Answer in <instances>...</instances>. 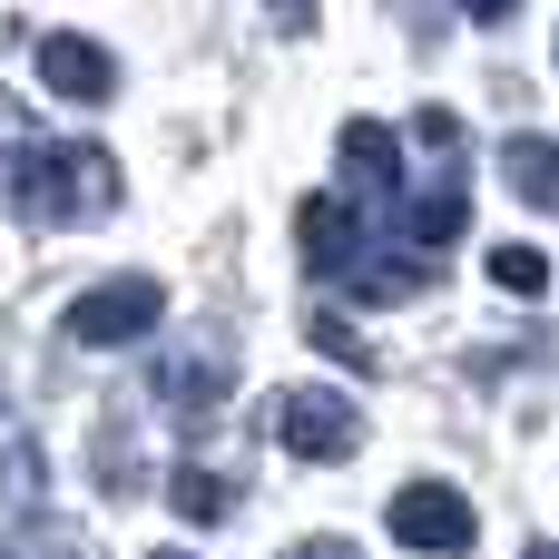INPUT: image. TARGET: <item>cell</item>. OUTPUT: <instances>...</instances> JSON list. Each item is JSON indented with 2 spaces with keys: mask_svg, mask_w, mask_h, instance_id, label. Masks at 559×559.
<instances>
[{
  "mask_svg": "<svg viewBox=\"0 0 559 559\" xmlns=\"http://www.w3.org/2000/svg\"><path fill=\"white\" fill-rule=\"evenodd\" d=\"M157 393H167V403H216V393H226V354H197V364H157Z\"/></svg>",
  "mask_w": 559,
  "mask_h": 559,
  "instance_id": "5bb4252c",
  "label": "cell"
},
{
  "mask_svg": "<svg viewBox=\"0 0 559 559\" xmlns=\"http://www.w3.org/2000/svg\"><path fill=\"white\" fill-rule=\"evenodd\" d=\"M285 559H364V550H354V540H295Z\"/></svg>",
  "mask_w": 559,
  "mask_h": 559,
  "instance_id": "9a60e30c",
  "label": "cell"
},
{
  "mask_svg": "<svg viewBox=\"0 0 559 559\" xmlns=\"http://www.w3.org/2000/svg\"><path fill=\"white\" fill-rule=\"evenodd\" d=\"M334 157H344V177H364L373 197H403V147H393L383 118H354V128L334 138Z\"/></svg>",
  "mask_w": 559,
  "mask_h": 559,
  "instance_id": "52a82bcc",
  "label": "cell"
},
{
  "mask_svg": "<svg viewBox=\"0 0 559 559\" xmlns=\"http://www.w3.org/2000/svg\"><path fill=\"white\" fill-rule=\"evenodd\" d=\"M39 79L59 88V98H79V108H98L108 88H118V59L88 39V29H39Z\"/></svg>",
  "mask_w": 559,
  "mask_h": 559,
  "instance_id": "5b68a950",
  "label": "cell"
},
{
  "mask_svg": "<svg viewBox=\"0 0 559 559\" xmlns=\"http://www.w3.org/2000/svg\"><path fill=\"white\" fill-rule=\"evenodd\" d=\"M501 177L521 187V206H559V157H550V138H501Z\"/></svg>",
  "mask_w": 559,
  "mask_h": 559,
  "instance_id": "9c48e42d",
  "label": "cell"
},
{
  "mask_svg": "<svg viewBox=\"0 0 559 559\" xmlns=\"http://www.w3.org/2000/svg\"><path fill=\"white\" fill-rule=\"evenodd\" d=\"M157 559H177V550H157Z\"/></svg>",
  "mask_w": 559,
  "mask_h": 559,
  "instance_id": "ac0fdd59",
  "label": "cell"
},
{
  "mask_svg": "<svg viewBox=\"0 0 559 559\" xmlns=\"http://www.w3.org/2000/svg\"><path fill=\"white\" fill-rule=\"evenodd\" d=\"M462 10H472V20H511L521 0H462Z\"/></svg>",
  "mask_w": 559,
  "mask_h": 559,
  "instance_id": "e0dca14e",
  "label": "cell"
},
{
  "mask_svg": "<svg viewBox=\"0 0 559 559\" xmlns=\"http://www.w3.org/2000/svg\"><path fill=\"white\" fill-rule=\"evenodd\" d=\"M403 226H413L423 246H452V236L472 226V197H462V177H442V187H423V206L403 197Z\"/></svg>",
  "mask_w": 559,
  "mask_h": 559,
  "instance_id": "30bf717a",
  "label": "cell"
},
{
  "mask_svg": "<svg viewBox=\"0 0 559 559\" xmlns=\"http://www.w3.org/2000/svg\"><path fill=\"white\" fill-rule=\"evenodd\" d=\"M491 285H501V295H521V305H540L550 255H540V246H491Z\"/></svg>",
  "mask_w": 559,
  "mask_h": 559,
  "instance_id": "4fadbf2b",
  "label": "cell"
},
{
  "mask_svg": "<svg viewBox=\"0 0 559 559\" xmlns=\"http://www.w3.org/2000/svg\"><path fill=\"white\" fill-rule=\"evenodd\" d=\"M334 275H344V295H364V305H403V295H423V285H432L423 246H413V255H403V246H383V255H364V246H354Z\"/></svg>",
  "mask_w": 559,
  "mask_h": 559,
  "instance_id": "8992f818",
  "label": "cell"
},
{
  "mask_svg": "<svg viewBox=\"0 0 559 559\" xmlns=\"http://www.w3.org/2000/svg\"><path fill=\"white\" fill-rule=\"evenodd\" d=\"M295 236H305V265H314V275H334V265H344V255L364 246V216H354L344 197H305Z\"/></svg>",
  "mask_w": 559,
  "mask_h": 559,
  "instance_id": "ba28073f",
  "label": "cell"
},
{
  "mask_svg": "<svg viewBox=\"0 0 559 559\" xmlns=\"http://www.w3.org/2000/svg\"><path fill=\"white\" fill-rule=\"evenodd\" d=\"M265 423H275V442H285L295 462H354V452H364V413H354L344 393H324V383L275 393Z\"/></svg>",
  "mask_w": 559,
  "mask_h": 559,
  "instance_id": "7a4b0ae2",
  "label": "cell"
},
{
  "mask_svg": "<svg viewBox=\"0 0 559 559\" xmlns=\"http://www.w3.org/2000/svg\"><path fill=\"white\" fill-rule=\"evenodd\" d=\"M167 501H177V521H197V531L236 521V481H216V472H177V481H167Z\"/></svg>",
  "mask_w": 559,
  "mask_h": 559,
  "instance_id": "8fae6325",
  "label": "cell"
},
{
  "mask_svg": "<svg viewBox=\"0 0 559 559\" xmlns=\"http://www.w3.org/2000/svg\"><path fill=\"white\" fill-rule=\"evenodd\" d=\"M393 540L403 550H432V559H462L481 540V521H472V501L452 481H403L393 491Z\"/></svg>",
  "mask_w": 559,
  "mask_h": 559,
  "instance_id": "277c9868",
  "label": "cell"
},
{
  "mask_svg": "<svg viewBox=\"0 0 559 559\" xmlns=\"http://www.w3.org/2000/svg\"><path fill=\"white\" fill-rule=\"evenodd\" d=\"M0 197L29 226H88L118 206V157L108 147H0Z\"/></svg>",
  "mask_w": 559,
  "mask_h": 559,
  "instance_id": "6da1fadb",
  "label": "cell"
},
{
  "mask_svg": "<svg viewBox=\"0 0 559 559\" xmlns=\"http://www.w3.org/2000/svg\"><path fill=\"white\" fill-rule=\"evenodd\" d=\"M305 334H314V354H334L344 373H383V354H373V344H364V334H354L334 305H314V314H305Z\"/></svg>",
  "mask_w": 559,
  "mask_h": 559,
  "instance_id": "7c38bea8",
  "label": "cell"
},
{
  "mask_svg": "<svg viewBox=\"0 0 559 559\" xmlns=\"http://www.w3.org/2000/svg\"><path fill=\"white\" fill-rule=\"evenodd\" d=\"M167 324V285L157 275H108V285H88L79 305H69V344H138V334H157Z\"/></svg>",
  "mask_w": 559,
  "mask_h": 559,
  "instance_id": "3957f363",
  "label": "cell"
},
{
  "mask_svg": "<svg viewBox=\"0 0 559 559\" xmlns=\"http://www.w3.org/2000/svg\"><path fill=\"white\" fill-rule=\"evenodd\" d=\"M0 559H79V550H69V540H39V531H29L20 550H0Z\"/></svg>",
  "mask_w": 559,
  "mask_h": 559,
  "instance_id": "2e32d148",
  "label": "cell"
}]
</instances>
